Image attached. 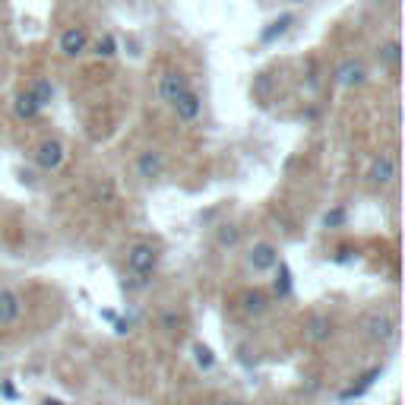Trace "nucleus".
I'll list each match as a JSON object with an SVG mask.
<instances>
[{
	"label": "nucleus",
	"instance_id": "obj_27",
	"mask_svg": "<svg viewBox=\"0 0 405 405\" xmlns=\"http://www.w3.org/2000/svg\"><path fill=\"white\" fill-rule=\"evenodd\" d=\"M291 4H307V0H291Z\"/></svg>",
	"mask_w": 405,
	"mask_h": 405
},
{
	"label": "nucleus",
	"instance_id": "obj_2",
	"mask_svg": "<svg viewBox=\"0 0 405 405\" xmlns=\"http://www.w3.org/2000/svg\"><path fill=\"white\" fill-rule=\"evenodd\" d=\"M364 333L371 342L386 345V342L396 339V316H392L390 310H371V314L364 316Z\"/></svg>",
	"mask_w": 405,
	"mask_h": 405
},
{
	"label": "nucleus",
	"instance_id": "obj_13",
	"mask_svg": "<svg viewBox=\"0 0 405 405\" xmlns=\"http://www.w3.org/2000/svg\"><path fill=\"white\" fill-rule=\"evenodd\" d=\"M295 22H297V16H295V13H282V16H278V19H272V22L266 25L263 32H259V41H263V44L278 41V38H282V35H288V32H291V25H295Z\"/></svg>",
	"mask_w": 405,
	"mask_h": 405
},
{
	"label": "nucleus",
	"instance_id": "obj_24",
	"mask_svg": "<svg viewBox=\"0 0 405 405\" xmlns=\"http://www.w3.org/2000/svg\"><path fill=\"white\" fill-rule=\"evenodd\" d=\"M127 329H130V326H127V323H124V320H117V323H114V333H120V335H124V333H127Z\"/></svg>",
	"mask_w": 405,
	"mask_h": 405
},
{
	"label": "nucleus",
	"instance_id": "obj_11",
	"mask_svg": "<svg viewBox=\"0 0 405 405\" xmlns=\"http://www.w3.org/2000/svg\"><path fill=\"white\" fill-rule=\"evenodd\" d=\"M22 316V297L13 288H0V326H13Z\"/></svg>",
	"mask_w": 405,
	"mask_h": 405
},
{
	"label": "nucleus",
	"instance_id": "obj_5",
	"mask_svg": "<svg viewBox=\"0 0 405 405\" xmlns=\"http://www.w3.org/2000/svg\"><path fill=\"white\" fill-rule=\"evenodd\" d=\"M190 89V79H187V73L184 70H165L162 76H158V98L162 101H174L177 95H184Z\"/></svg>",
	"mask_w": 405,
	"mask_h": 405
},
{
	"label": "nucleus",
	"instance_id": "obj_19",
	"mask_svg": "<svg viewBox=\"0 0 405 405\" xmlns=\"http://www.w3.org/2000/svg\"><path fill=\"white\" fill-rule=\"evenodd\" d=\"M193 361H196V367H200V371H212V364H215L212 348L202 345V342H196V345H193Z\"/></svg>",
	"mask_w": 405,
	"mask_h": 405
},
{
	"label": "nucleus",
	"instance_id": "obj_14",
	"mask_svg": "<svg viewBox=\"0 0 405 405\" xmlns=\"http://www.w3.org/2000/svg\"><path fill=\"white\" fill-rule=\"evenodd\" d=\"M240 310H244L247 316H263L266 310H269V297L263 295V291H244L240 295Z\"/></svg>",
	"mask_w": 405,
	"mask_h": 405
},
{
	"label": "nucleus",
	"instance_id": "obj_1",
	"mask_svg": "<svg viewBox=\"0 0 405 405\" xmlns=\"http://www.w3.org/2000/svg\"><path fill=\"white\" fill-rule=\"evenodd\" d=\"M127 269L136 278H149L158 269V250L152 244H133L127 250Z\"/></svg>",
	"mask_w": 405,
	"mask_h": 405
},
{
	"label": "nucleus",
	"instance_id": "obj_26",
	"mask_svg": "<svg viewBox=\"0 0 405 405\" xmlns=\"http://www.w3.org/2000/svg\"><path fill=\"white\" fill-rule=\"evenodd\" d=\"M225 405H247V402H225Z\"/></svg>",
	"mask_w": 405,
	"mask_h": 405
},
{
	"label": "nucleus",
	"instance_id": "obj_22",
	"mask_svg": "<svg viewBox=\"0 0 405 405\" xmlns=\"http://www.w3.org/2000/svg\"><path fill=\"white\" fill-rule=\"evenodd\" d=\"M345 219H348L345 209L333 206V209H326V212H323V228H342V225H345Z\"/></svg>",
	"mask_w": 405,
	"mask_h": 405
},
{
	"label": "nucleus",
	"instance_id": "obj_25",
	"mask_svg": "<svg viewBox=\"0 0 405 405\" xmlns=\"http://www.w3.org/2000/svg\"><path fill=\"white\" fill-rule=\"evenodd\" d=\"M44 405H63V402H57V399H44Z\"/></svg>",
	"mask_w": 405,
	"mask_h": 405
},
{
	"label": "nucleus",
	"instance_id": "obj_15",
	"mask_svg": "<svg viewBox=\"0 0 405 405\" xmlns=\"http://www.w3.org/2000/svg\"><path fill=\"white\" fill-rule=\"evenodd\" d=\"M13 114H16L19 120H35L38 114H41V105H38V101L29 95V89H25V92H19L16 101H13Z\"/></svg>",
	"mask_w": 405,
	"mask_h": 405
},
{
	"label": "nucleus",
	"instance_id": "obj_7",
	"mask_svg": "<svg viewBox=\"0 0 405 405\" xmlns=\"http://www.w3.org/2000/svg\"><path fill=\"white\" fill-rule=\"evenodd\" d=\"M165 174V155L158 149H143L136 155V177H143L146 184H155Z\"/></svg>",
	"mask_w": 405,
	"mask_h": 405
},
{
	"label": "nucleus",
	"instance_id": "obj_21",
	"mask_svg": "<svg viewBox=\"0 0 405 405\" xmlns=\"http://www.w3.org/2000/svg\"><path fill=\"white\" fill-rule=\"evenodd\" d=\"M276 295L278 297L291 295V269L285 263H278V272H276Z\"/></svg>",
	"mask_w": 405,
	"mask_h": 405
},
{
	"label": "nucleus",
	"instance_id": "obj_17",
	"mask_svg": "<svg viewBox=\"0 0 405 405\" xmlns=\"http://www.w3.org/2000/svg\"><path fill=\"white\" fill-rule=\"evenodd\" d=\"M215 244H219L221 250L238 247L240 244V228L238 225H219V228H215Z\"/></svg>",
	"mask_w": 405,
	"mask_h": 405
},
{
	"label": "nucleus",
	"instance_id": "obj_6",
	"mask_svg": "<svg viewBox=\"0 0 405 405\" xmlns=\"http://www.w3.org/2000/svg\"><path fill=\"white\" fill-rule=\"evenodd\" d=\"M335 82L342 89H358L367 82V67L358 60V57H345V60L335 67Z\"/></svg>",
	"mask_w": 405,
	"mask_h": 405
},
{
	"label": "nucleus",
	"instance_id": "obj_23",
	"mask_svg": "<svg viewBox=\"0 0 405 405\" xmlns=\"http://www.w3.org/2000/svg\"><path fill=\"white\" fill-rule=\"evenodd\" d=\"M177 326H181V314H177V310H165V314H162V329L177 333Z\"/></svg>",
	"mask_w": 405,
	"mask_h": 405
},
{
	"label": "nucleus",
	"instance_id": "obj_10",
	"mask_svg": "<svg viewBox=\"0 0 405 405\" xmlns=\"http://www.w3.org/2000/svg\"><path fill=\"white\" fill-rule=\"evenodd\" d=\"M171 108H174V117L181 120V124H193L202 111V98L193 92V89H187L184 95H177V98L171 101Z\"/></svg>",
	"mask_w": 405,
	"mask_h": 405
},
{
	"label": "nucleus",
	"instance_id": "obj_3",
	"mask_svg": "<svg viewBox=\"0 0 405 405\" xmlns=\"http://www.w3.org/2000/svg\"><path fill=\"white\" fill-rule=\"evenodd\" d=\"M247 266L253 272H272L278 266V247L269 240H257V244L247 250Z\"/></svg>",
	"mask_w": 405,
	"mask_h": 405
},
{
	"label": "nucleus",
	"instance_id": "obj_9",
	"mask_svg": "<svg viewBox=\"0 0 405 405\" xmlns=\"http://www.w3.org/2000/svg\"><path fill=\"white\" fill-rule=\"evenodd\" d=\"M63 57H79L82 51L89 48V32L82 25H70V29L60 32V41H57Z\"/></svg>",
	"mask_w": 405,
	"mask_h": 405
},
{
	"label": "nucleus",
	"instance_id": "obj_12",
	"mask_svg": "<svg viewBox=\"0 0 405 405\" xmlns=\"http://www.w3.org/2000/svg\"><path fill=\"white\" fill-rule=\"evenodd\" d=\"M304 333H307V342L323 345V342H329V335H333V320H329L326 314H314L307 320V326H304Z\"/></svg>",
	"mask_w": 405,
	"mask_h": 405
},
{
	"label": "nucleus",
	"instance_id": "obj_4",
	"mask_svg": "<svg viewBox=\"0 0 405 405\" xmlns=\"http://www.w3.org/2000/svg\"><path fill=\"white\" fill-rule=\"evenodd\" d=\"M392 181H396V158L390 152H380L367 168V184L371 187H390Z\"/></svg>",
	"mask_w": 405,
	"mask_h": 405
},
{
	"label": "nucleus",
	"instance_id": "obj_8",
	"mask_svg": "<svg viewBox=\"0 0 405 405\" xmlns=\"http://www.w3.org/2000/svg\"><path fill=\"white\" fill-rule=\"evenodd\" d=\"M63 158H67V149H63L60 139H44L35 152V165L41 171H57L63 165Z\"/></svg>",
	"mask_w": 405,
	"mask_h": 405
},
{
	"label": "nucleus",
	"instance_id": "obj_20",
	"mask_svg": "<svg viewBox=\"0 0 405 405\" xmlns=\"http://www.w3.org/2000/svg\"><path fill=\"white\" fill-rule=\"evenodd\" d=\"M95 54L98 57H105V60H111L114 54H117V38L111 35V32H105V35L95 41Z\"/></svg>",
	"mask_w": 405,
	"mask_h": 405
},
{
	"label": "nucleus",
	"instance_id": "obj_18",
	"mask_svg": "<svg viewBox=\"0 0 405 405\" xmlns=\"http://www.w3.org/2000/svg\"><path fill=\"white\" fill-rule=\"evenodd\" d=\"M29 95L44 108V105H51V98H54V86H51V79H35L29 86Z\"/></svg>",
	"mask_w": 405,
	"mask_h": 405
},
{
	"label": "nucleus",
	"instance_id": "obj_16",
	"mask_svg": "<svg viewBox=\"0 0 405 405\" xmlns=\"http://www.w3.org/2000/svg\"><path fill=\"white\" fill-rule=\"evenodd\" d=\"M399 57H402V44H399L396 38H390V41H383V44L377 48V60H380V67L396 70V67H399Z\"/></svg>",
	"mask_w": 405,
	"mask_h": 405
}]
</instances>
